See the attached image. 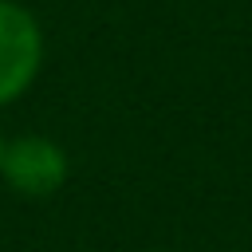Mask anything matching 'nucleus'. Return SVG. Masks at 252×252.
<instances>
[{
	"label": "nucleus",
	"mask_w": 252,
	"mask_h": 252,
	"mask_svg": "<svg viewBox=\"0 0 252 252\" xmlns=\"http://www.w3.org/2000/svg\"><path fill=\"white\" fill-rule=\"evenodd\" d=\"M71 173L67 150L47 138V134H20V138H4V154H0V181L16 193V197H51L63 189Z\"/></svg>",
	"instance_id": "2"
},
{
	"label": "nucleus",
	"mask_w": 252,
	"mask_h": 252,
	"mask_svg": "<svg viewBox=\"0 0 252 252\" xmlns=\"http://www.w3.org/2000/svg\"><path fill=\"white\" fill-rule=\"evenodd\" d=\"M43 67V28L20 0H0V106L24 98Z\"/></svg>",
	"instance_id": "1"
},
{
	"label": "nucleus",
	"mask_w": 252,
	"mask_h": 252,
	"mask_svg": "<svg viewBox=\"0 0 252 252\" xmlns=\"http://www.w3.org/2000/svg\"><path fill=\"white\" fill-rule=\"evenodd\" d=\"M0 154H4V134H0Z\"/></svg>",
	"instance_id": "3"
}]
</instances>
